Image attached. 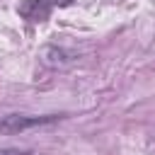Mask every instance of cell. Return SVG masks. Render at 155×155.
<instances>
[{
	"label": "cell",
	"mask_w": 155,
	"mask_h": 155,
	"mask_svg": "<svg viewBox=\"0 0 155 155\" xmlns=\"http://www.w3.org/2000/svg\"><path fill=\"white\" fill-rule=\"evenodd\" d=\"M63 119V114H46V116H27V114H7L0 119V136H15L24 133L36 126H48L53 121Z\"/></svg>",
	"instance_id": "cell-1"
},
{
	"label": "cell",
	"mask_w": 155,
	"mask_h": 155,
	"mask_svg": "<svg viewBox=\"0 0 155 155\" xmlns=\"http://www.w3.org/2000/svg\"><path fill=\"white\" fill-rule=\"evenodd\" d=\"M73 0H24L19 5V15L29 22H46L53 7H65Z\"/></svg>",
	"instance_id": "cell-2"
},
{
	"label": "cell",
	"mask_w": 155,
	"mask_h": 155,
	"mask_svg": "<svg viewBox=\"0 0 155 155\" xmlns=\"http://www.w3.org/2000/svg\"><path fill=\"white\" fill-rule=\"evenodd\" d=\"M0 155H31V150H19V148H0Z\"/></svg>",
	"instance_id": "cell-3"
}]
</instances>
